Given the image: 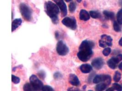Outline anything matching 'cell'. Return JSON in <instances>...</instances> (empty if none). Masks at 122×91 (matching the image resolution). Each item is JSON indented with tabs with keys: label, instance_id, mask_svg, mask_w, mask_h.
I'll return each instance as SVG.
<instances>
[{
	"label": "cell",
	"instance_id": "obj_13",
	"mask_svg": "<svg viewBox=\"0 0 122 91\" xmlns=\"http://www.w3.org/2000/svg\"><path fill=\"white\" fill-rule=\"evenodd\" d=\"M79 18L81 20L87 21L90 19V15L85 10H81L80 12Z\"/></svg>",
	"mask_w": 122,
	"mask_h": 91
},
{
	"label": "cell",
	"instance_id": "obj_31",
	"mask_svg": "<svg viewBox=\"0 0 122 91\" xmlns=\"http://www.w3.org/2000/svg\"><path fill=\"white\" fill-rule=\"evenodd\" d=\"M114 90H114V89L113 88V87H111V88H108V89L107 90V91H114Z\"/></svg>",
	"mask_w": 122,
	"mask_h": 91
},
{
	"label": "cell",
	"instance_id": "obj_9",
	"mask_svg": "<svg viewBox=\"0 0 122 91\" xmlns=\"http://www.w3.org/2000/svg\"><path fill=\"white\" fill-rule=\"evenodd\" d=\"M122 60V54H119L116 57H113L107 62L108 67L112 69L116 68L118 63Z\"/></svg>",
	"mask_w": 122,
	"mask_h": 91
},
{
	"label": "cell",
	"instance_id": "obj_17",
	"mask_svg": "<svg viewBox=\"0 0 122 91\" xmlns=\"http://www.w3.org/2000/svg\"><path fill=\"white\" fill-rule=\"evenodd\" d=\"M103 14L105 16V17L110 20H113L114 18L115 15L113 12L111 11H103Z\"/></svg>",
	"mask_w": 122,
	"mask_h": 91
},
{
	"label": "cell",
	"instance_id": "obj_24",
	"mask_svg": "<svg viewBox=\"0 0 122 91\" xmlns=\"http://www.w3.org/2000/svg\"><path fill=\"white\" fill-rule=\"evenodd\" d=\"M11 81L14 84H18L20 82V79L18 77H17L13 75H11Z\"/></svg>",
	"mask_w": 122,
	"mask_h": 91
},
{
	"label": "cell",
	"instance_id": "obj_11",
	"mask_svg": "<svg viewBox=\"0 0 122 91\" xmlns=\"http://www.w3.org/2000/svg\"><path fill=\"white\" fill-rule=\"evenodd\" d=\"M103 59L101 57H98L94 59L92 62L93 67L97 70H99L102 68L104 65Z\"/></svg>",
	"mask_w": 122,
	"mask_h": 91
},
{
	"label": "cell",
	"instance_id": "obj_16",
	"mask_svg": "<svg viewBox=\"0 0 122 91\" xmlns=\"http://www.w3.org/2000/svg\"><path fill=\"white\" fill-rule=\"evenodd\" d=\"M108 86V85L105 82L101 83L96 86L95 87V90L96 91H103L106 89Z\"/></svg>",
	"mask_w": 122,
	"mask_h": 91
},
{
	"label": "cell",
	"instance_id": "obj_35",
	"mask_svg": "<svg viewBox=\"0 0 122 91\" xmlns=\"http://www.w3.org/2000/svg\"><path fill=\"white\" fill-rule=\"evenodd\" d=\"M65 1H66V2H70V1H71L72 0H65Z\"/></svg>",
	"mask_w": 122,
	"mask_h": 91
},
{
	"label": "cell",
	"instance_id": "obj_20",
	"mask_svg": "<svg viewBox=\"0 0 122 91\" xmlns=\"http://www.w3.org/2000/svg\"><path fill=\"white\" fill-rule=\"evenodd\" d=\"M117 23L121 25L122 24V8L117 12Z\"/></svg>",
	"mask_w": 122,
	"mask_h": 91
},
{
	"label": "cell",
	"instance_id": "obj_25",
	"mask_svg": "<svg viewBox=\"0 0 122 91\" xmlns=\"http://www.w3.org/2000/svg\"><path fill=\"white\" fill-rule=\"evenodd\" d=\"M112 87H113L114 90H116L117 91H122V86H121L117 83H113L112 85Z\"/></svg>",
	"mask_w": 122,
	"mask_h": 91
},
{
	"label": "cell",
	"instance_id": "obj_29",
	"mask_svg": "<svg viewBox=\"0 0 122 91\" xmlns=\"http://www.w3.org/2000/svg\"><path fill=\"white\" fill-rule=\"evenodd\" d=\"M39 77L40 78H41L42 79H45V72L43 71H40L38 73Z\"/></svg>",
	"mask_w": 122,
	"mask_h": 91
},
{
	"label": "cell",
	"instance_id": "obj_23",
	"mask_svg": "<svg viewBox=\"0 0 122 91\" xmlns=\"http://www.w3.org/2000/svg\"><path fill=\"white\" fill-rule=\"evenodd\" d=\"M76 4H75V2H72L70 3L69 6V11L71 13H73L74 11H75L76 9Z\"/></svg>",
	"mask_w": 122,
	"mask_h": 91
},
{
	"label": "cell",
	"instance_id": "obj_27",
	"mask_svg": "<svg viewBox=\"0 0 122 91\" xmlns=\"http://www.w3.org/2000/svg\"><path fill=\"white\" fill-rule=\"evenodd\" d=\"M111 51V49L110 48H106L102 51V53L105 56H107L110 54Z\"/></svg>",
	"mask_w": 122,
	"mask_h": 91
},
{
	"label": "cell",
	"instance_id": "obj_33",
	"mask_svg": "<svg viewBox=\"0 0 122 91\" xmlns=\"http://www.w3.org/2000/svg\"><path fill=\"white\" fill-rule=\"evenodd\" d=\"M86 86H84L83 87V90H85V89H86Z\"/></svg>",
	"mask_w": 122,
	"mask_h": 91
},
{
	"label": "cell",
	"instance_id": "obj_21",
	"mask_svg": "<svg viewBox=\"0 0 122 91\" xmlns=\"http://www.w3.org/2000/svg\"><path fill=\"white\" fill-rule=\"evenodd\" d=\"M121 77V73L118 72L116 71L115 72V73L114 74V76L113 77V80L115 82H118L120 81Z\"/></svg>",
	"mask_w": 122,
	"mask_h": 91
},
{
	"label": "cell",
	"instance_id": "obj_12",
	"mask_svg": "<svg viewBox=\"0 0 122 91\" xmlns=\"http://www.w3.org/2000/svg\"><path fill=\"white\" fill-rule=\"evenodd\" d=\"M69 82L74 86H78L80 85V82L77 76L75 74H70L69 77Z\"/></svg>",
	"mask_w": 122,
	"mask_h": 91
},
{
	"label": "cell",
	"instance_id": "obj_34",
	"mask_svg": "<svg viewBox=\"0 0 122 91\" xmlns=\"http://www.w3.org/2000/svg\"><path fill=\"white\" fill-rule=\"evenodd\" d=\"M77 0L78 2H79V3H80L82 1V0Z\"/></svg>",
	"mask_w": 122,
	"mask_h": 91
},
{
	"label": "cell",
	"instance_id": "obj_28",
	"mask_svg": "<svg viewBox=\"0 0 122 91\" xmlns=\"http://www.w3.org/2000/svg\"><path fill=\"white\" fill-rule=\"evenodd\" d=\"M54 77L55 79H61L62 77V75L59 72H57L54 74Z\"/></svg>",
	"mask_w": 122,
	"mask_h": 91
},
{
	"label": "cell",
	"instance_id": "obj_5",
	"mask_svg": "<svg viewBox=\"0 0 122 91\" xmlns=\"http://www.w3.org/2000/svg\"><path fill=\"white\" fill-rule=\"evenodd\" d=\"M56 51L59 55L64 56L68 54L69 52V49L62 41H60L56 45Z\"/></svg>",
	"mask_w": 122,
	"mask_h": 91
},
{
	"label": "cell",
	"instance_id": "obj_22",
	"mask_svg": "<svg viewBox=\"0 0 122 91\" xmlns=\"http://www.w3.org/2000/svg\"><path fill=\"white\" fill-rule=\"evenodd\" d=\"M119 24L117 22H114L113 23V28L116 32H120L121 31V27Z\"/></svg>",
	"mask_w": 122,
	"mask_h": 91
},
{
	"label": "cell",
	"instance_id": "obj_7",
	"mask_svg": "<svg viewBox=\"0 0 122 91\" xmlns=\"http://www.w3.org/2000/svg\"><path fill=\"white\" fill-rule=\"evenodd\" d=\"M93 82L94 83L104 82L109 85L111 83V76L109 75H98L95 77Z\"/></svg>",
	"mask_w": 122,
	"mask_h": 91
},
{
	"label": "cell",
	"instance_id": "obj_3",
	"mask_svg": "<svg viewBox=\"0 0 122 91\" xmlns=\"http://www.w3.org/2000/svg\"><path fill=\"white\" fill-rule=\"evenodd\" d=\"M19 9L23 18L26 21L30 22L32 19L33 13L31 8L27 4L21 3L19 6Z\"/></svg>",
	"mask_w": 122,
	"mask_h": 91
},
{
	"label": "cell",
	"instance_id": "obj_26",
	"mask_svg": "<svg viewBox=\"0 0 122 91\" xmlns=\"http://www.w3.org/2000/svg\"><path fill=\"white\" fill-rule=\"evenodd\" d=\"M42 91H53L54 90L53 88L50 86H44L42 88Z\"/></svg>",
	"mask_w": 122,
	"mask_h": 91
},
{
	"label": "cell",
	"instance_id": "obj_10",
	"mask_svg": "<svg viewBox=\"0 0 122 91\" xmlns=\"http://www.w3.org/2000/svg\"><path fill=\"white\" fill-rule=\"evenodd\" d=\"M54 2L59 7L61 12L62 17H66L67 14V9L66 3L63 0H53Z\"/></svg>",
	"mask_w": 122,
	"mask_h": 91
},
{
	"label": "cell",
	"instance_id": "obj_18",
	"mask_svg": "<svg viewBox=\"0 0 122 91\" xmlns=\"http://www.w3.org/2000/svg\"><path fill=\"white\" fill-rule=\"evenodd\" d=\"M90 15L91 17H92V18H94V19H97V18H99L101 17V15L100 13L97 11H90Z\"/></svg>",
	"mask_w": 122,
	"mask_h": 91
},
{
	"label": "cell",
	"instance_id": "obj_4",
	"mask_svg": "<svg viewBox=\"0 0 122 91\" xmlns=\"http://www.w3.org/2000/svg\"><path fill=\"white\" fill-rule=\"evenodd\" d=\"M30 83L33 86L34 91H40L42 90L44 86L43 82L35 75H32L30 77Z\"/></svg>",
	"mask_w": 122,
	"mask_h": 91
},
{
	"label": "cell",
	"instance_id": "obj_6",
	"mask_svg": "<svg viewBox=\"0 0 122 91\" xmlns=\"http://www.w3.org/2000/svg\"><path fill=\"white\" fill-rule=\"evenodd\" d=\"M62 24L69 28L75 30L77 27L76 19L73 17H66L62 21Z\"/></svg>",
	"mask_w": 122,
	"mask_h": 91
},
{
	"label": "cell",
	"instance_id": "obj_2",
	"mask_svg": "<svg viewBox=\"0 0 122 91\" xmlns=\"http://www.w3.org/2000/svg\"><path fill=\"white\" fill-rule=\"evenodd\" d=\"M45 11L51 18L52 23L54 24L58 23L59 21L58 15L60 13L58 6L53 2L48 1L45 3Z\"/></svg>",
	"mask_w": 122,
	"mask_h": 91
},
{
	"label": "cell",
	"instance_id": "obj_15",
	"mask_svg": "<svg viewBox=\"0 0 122 91\" xmlns=\"http://www.w3.org/2000/svg\"><path fill=\"white\" fill-rule=\"evenodd\" d=\"M22 20L20 19H15L12 23L11 24V31L12 32H14L15 30H16L22 24Z\"/></svg>",
	"mask_w": 122,
	"mask_h": 91
},
{
	"label": "cell",
	"instance_id": "obj_19",
	"mask_svg": "<svg viewBox=\"0 0 122 91\" xmlns=\"http://www.w3.org/2000/svg\"><path fill=\"white\" fill-rule=\"evenodd\" d=\"M23 90L26 91H34V89L33 88V86L31 84V83H26L23 87Z\"/></svg>",
	"mask_w": 122,
	"mask_h": 91
},
{
	"label": "cell",
	"instance_id": "obj_1",
	"mask_svg": "<svg viewBox=\"0 0 122 91\" xmlns=\"http://www.w3.org/2000/svg\"><path fill=\"white\" fill-rule=\"evenodd\" d=\"M94 43L88 40L83 41L79 48V52L77 54L80 60L86 62L90 60L93 54L92 49Z\"/></svg>",
	"mask_w": 122,
	"mask_h": 91
},
{
	"label": "cell",
	"instance_id": "obj_30",
	"mask_svg": "<svg viewBox=\"0 0 122 91\" xmlns=\"http://www.w3.org/2000/svg\"><path fill=\"white\" fill-rule=\"evenodd\" d=\"M118 68H119V69L122 72V62L119 65V66H118Z\"/></svg>",
	"mask_w": 122,
	"mask_h": 91
},
{
	"label": "cell",
	"instance_id": "obj_32",
	"mask_svg": "<svg viewBox=\"0 0 122 91\" xmlns=\"http://www.w3.org/2000/svg\"><path fill=\"white\" fill-rule=\"evenodd\" d=\"M119 44L122 46V37L119 41Z\"/></svg>",
	"mask_w": 122,
	"mask_h": 91
},
{
	"label": "cell",
	"instance_id": "obj_14",
	"mask_svg": "<svg viewBox=\"0 0 122 91\" xmlns=\"http://www.w3.org/2000/svg\"><path fill=\"white\" fill-rule=\"evenodd\" d=\"M80 70L82 73H90L92 69V68L91 65L88 64H84L80 67Z\"/></svg>",
	"mask_w": 122,
	"mask_h": 91
},
{
	"label": "cell",
	"instance_id": "obj_8",
	"mask_svg": "<svg viewBox=\"0 0 122 91\" xmlns=\"http://www.w3.org/2000/svg\"><path fill=\"white\" fill-rule=\"evenodd\" d=\"M112 39L110 36L107 35H103L101 36V39L99 41L100 47L104 48L107 46H112Z\"/></svg>",
	"mask_w": 122,
	"mask_h": 91
}]
</instances>
